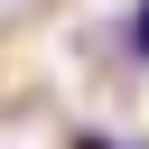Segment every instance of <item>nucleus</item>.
Segmentation results:
<instances>
[{
	"instance_id": "2",
	"label": "nucleus",
	"mask_w": 149,
	"mask_h": 149,
	"mask_svg": "<svg viewBox=\"0 0 149 149\" xmlns=\"http://www.w3.org/2000/svg\"><path fill=\"white\" fill-rule=\"evenodd\" d=\"M74 149H102V140H74Z\"/></svg>"
},
{
	"instance_id": "1",
	"label": "nucleus",
	"mask_w": 149,
	"mask_h": 149,
	"mask_svg": "<svg viewBox=\"0 0 149 149\" xmlns=\"http://www.w3.org/2000/svg\"><path fill=\"white\" fill-rule=\"evenodd\" d=\"M130 56H140V65H149V0H140V9H130Z\"/></svg>"
}]
</instances>
